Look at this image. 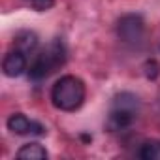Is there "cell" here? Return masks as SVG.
<instances>
[{"instance_id": "cell-1", "label": "cell", "mask_w": 160, "mask_h": 160, "mask_svg": "<svg viewBox=\"0 0 160 160\" xmlns=\"http://www.w3.org/2000/svg\"><path fill=\"white\" fill-rule=\"evenodd\" d=\"M51 100L57 109L75 111L85 102V83L75 75H62L51 89Z\"/></svg>"}, {"instance_id": "cell-2", "label": "cell", "mask_w": 160, "mask_h": 160, "mask_svg": "<svg viewBox=\"0 0 160 160\" xmlns=\"http://www.w3.org/2000/svg\"><path fill=\"white\" fill-rule=\"evenodd\" d=\"M64 62H66L64 43L58 38H55L40 55H36L34 62L28 68V77L32 81H42V79L49 77L53 72H57Z\"/></svg>"}, {"instance_id": "cell-3", "label": "cell", "mask_w": 160, "mask_h": 160, "mask_svg": "<svg viewBox=\"0 0 160 160\" xmlns=\"http://www.w3.org/2000/svg\"><path fill=\"white\" fill-rule=\"evenodd\" d=\"M139 113V100L136 94L130 92H121L113 98V106L108 117V128L111 132L128 128Z\"/></svg>"}, {"instance_id": "cell-4", "label": "cell", "mask_w": 160, "mask_h": 160, "mask_svg": "<svg viewBox=\"0 0 160 160\" xmlns=\"http://www.w3.org/2000/svg\"><path fill=\"white\" fill-rule=\"evenodd\" d=\"M117 36L128 45H139L145 36V23L139 15H124L117 23Z\"/></svg>"}, {"instance_id": "cell-5", "label": "cell", "mask_w": 160, "mask_h": 160, "mask_svg": "<svg viewBox=\"0 0 160 160\" xmlns=\"http://www.w3.org/2000/svg\"><path fill=\"white\" fill-rule=\"evenodd\" d=\"M8 128L17 136H43L47 132L43 124H40L36 121H30L23 113H13L8 119Z\"/></svg>"}, {"instance_id": "cell-6", "label": "cell", "mask_w": 160, "mask_h": 160, "mask_svg": "<svg viewBox=\"0 0 160 160\" xmlns=\"http://www.w3.org/2000/svg\"><path fill=\"white\" fill-rule=\"evenodd\" d=\"M2 70L8 77H17L27 70V55L19 49H12L2 62Z\"/></svg>"}, {"instance_id": "cell-7", "label": "cell", "mask_w": 160, "mask_h": 160, "mask_svg": "<svg viewBox=\"0 0 160 160\" xmlns=\"http://www.w3.org/2000/svg\"><path fill=\"white\" fill-rule=\"evenodd\" d=\"M13 45H15V49H19V51H23L25 55H28V53H32V51L38 47V36H36L34 32H28V30L19 32V34L15 36Z\"/></svg>"}, {"instance_id": "cell-8", "label": "cell", "mask_w": 160, "mask_h": 160, "mask_svg": "<svg viewBox=\"0 0 160 160\" xmlns=\"http://www.w3.org/2000/svg\"><path fill=\"white\" fill-rule=\"evenodd\" d=\"M47 151L40 143H27L17 151V158H28V160H43L47 158Z\"/></svg>"}, {"instance_id": "cell-9", "label": "cell", "mask_w": 160, "mask_h": 160, "mask_svg": "<svg viewBox=\"0 0 160 160\" xmlns=\"http://www.w3.org/2000/svg\"><path fill=\"white\" fill-rule=\"evenodd\" d=\"M138 156L141 160H160V139H147L141 143Z\"/></svg>"}, {"instance_id": "cell-10", "label": "cell", "mask_w": 160, "mask_h": 160, "mask_svg": "<svg viewBox=\"0 0 160 160\" xmlns=\"http://www.w3.org/2000/svg\"><path fill=\"white\" fill-rule=\"evenodd\" d=\"M143 68H145V75H147L149 79H156V77L160 75V64H158L156 60H147Z\"/></svg>"}, {"instance_id": "cell-11", "label": "cell", "mask_w": 160, "mask_h": 160, "mask_svg": "<svg viewBox=\"0 0 160 160\" xmlns=\"http://www.w3.org/2000/svg\"><path fill=\"white\" fill-rule=\"evenodd\" d=\"M30 2H32L34 10H38V12H47V10L53 8L55 0H30Z\"/></svg>"}]
</instances>
